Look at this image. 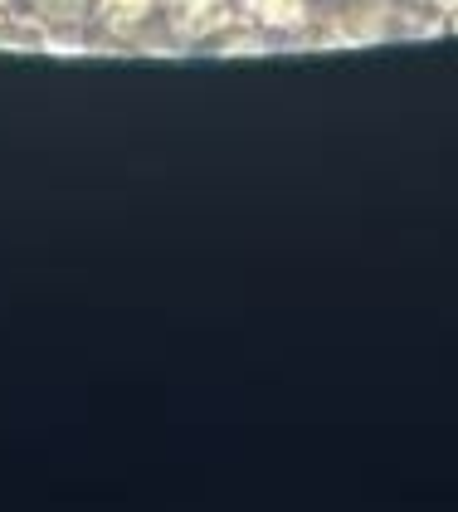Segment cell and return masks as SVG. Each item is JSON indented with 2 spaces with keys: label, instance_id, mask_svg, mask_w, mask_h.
<instances>
[{
  "label": "cell",
  "instance_id": "cell-1",
  "mask_svg": "<svg viewBox=\"0 0 458 512\" xmlns=\"http://www.w3.org/2000/svg\"><path fill=\"white\" fill-rule=\"evenodd\" d=\"M234 20H239V0H166V15H161V25L195 49Z\"/></svg>",
  "mask_w": 458,
  "mask_h": 512
},
{
  "label": "cell",
  "instance_id": "cell-5",
  "mask_svg": "<svg viewBox=\"0 0 458 512\" xmlns=\"http://www.w3.org/2000/svg\"><path fill=\"white\" fill-rule=\"evenodd\" d=\"M405 5H415V10H429V15H458V0H405Z\"/></svg>",
  "mask_w": 458,
  "mask_h": 512
},
{
  "label": "cell",
  "instance_id": "cell-4",
  "mask_svg": "<svg viewBox=\"0 0 458 512\" xmlns=\"http://www.w3.org/2000/svg\"><path fill=\"white\" fill-rule=\"evenodd\" d=\"M10 15H30L35 25H78L88 20V0H15Z\"/></svg>",
  "mask_w": 458,
  "mask_h": 512
},
{
  "label": "cell",
  "instance_id": "cell-8",
  "mask_svg": "<svg viewBox=\"0 0 458 512\" xmlns=\"http://www.w3.org/2000/svg\"><path fill=\"white\" fill-rule=\"evenodd\" d=\"M15 10V0H0V15H10Z\"/></svg>",
  "mask_w": 458,
  "mask_h": 512
},
{
  "label": "cell",
  "instance_id": "cell-7",
  "mask_svg": "<svg viewBox=\"0 0 458 512\" xmlns=\"http://www.w3.org/2000/svg\"><path fill=\"white\" fill-rule=\"evenodd\" d=\"M337 5H366V0H327V15H332Z\"/></svg>",
  "mask_w": 458,
  "mask_h": 512
},
{
  "label": "cell",
  "instance_id": "cell-6",
  "mask_svg": "<svg viewBox=\"0 0 458 512\" xmlns=\"http://www.w3.org/2000/svg\"><path fill=\"white\" fill-rule=\"evenodd\" d=\"M5 40H10V35H5V30H0V44H5ZM15 44H25V49H39V44H44V40H39V30H30V35H25V40H15Z\"/></svg>",
  "mask_w": 458,
  "mask_h": 512
},
{
  "label": "cell",
  "instance_id": "cell-3",
  "mask_svg": "<svg viewBox=\"0 0 458 512\" xmlns=\"http://www.w3.org/2000/svg\"><path fill=\"white\" fill-rule=\"evenodd\" d=\"M239 15L264 35H307L327 15V0H239Z\"/></svg>",
  "mask_w": 458,
  "mask_h": 512
},
{
  "label": "cell",
  "instance_id": "cell-2",
  "mask_svg": "<svg viewBox=\"0 0 458 512\" xmlns=\"http://www.w3.org/2000/svg\"><path fill=\"white\" fill-rule=\"evenodd\" d=\"M166 0H88V20L117 44L147 40V30L161 25Z\"/></svg>",
  "mask_w": 458,
  "mask_h": 512
}]
</instances>
